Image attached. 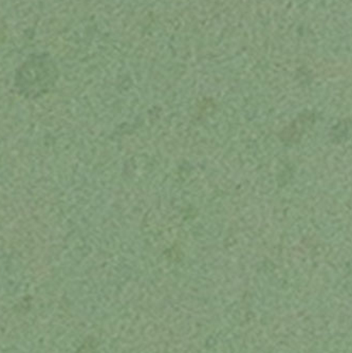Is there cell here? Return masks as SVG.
Wrapping results in <instances>:
<instances>
[{
	"instance_id": "cell-1",
	"label": "cell",
	"mask_w": 352,
	"mask_h": 353,
	"mask_svg": "<svg viewBox=\"0 0 352 353\" xmlns=\"http://www.w3.org/2000/svg\"><path fill=\"white\" fill-rule=\"evenodd\" d=\"M55 68L52 61L43 57H35L30 59L19 71V86L23 92L37 94L47 85L53 82Z\"/></svg>"
}]
</instances>
